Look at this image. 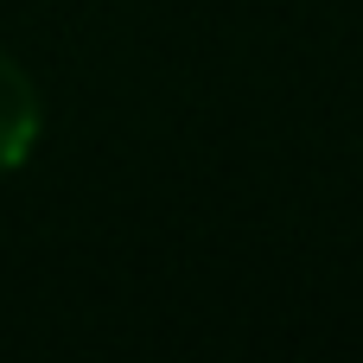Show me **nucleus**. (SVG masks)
I'll use <instances>...</instances> for the list:
<instances>
[{
  "label": "nucleus",
  "instance_id": "obj_1",
  "mask_svg": "<svg viewBox=\"0 0 363 363\" xmlns=\"http://www.w3.org/2000/svg\"><path fill=\"white\" fill-rule=\"evenodd\" d=\"M38 134H45L38 89H32V77L19 70V57L0 51V172H19V166L32 160Z\"/></svg>",
  "mask_w": 363,
  "mask_h": 363
}]
</instances>
